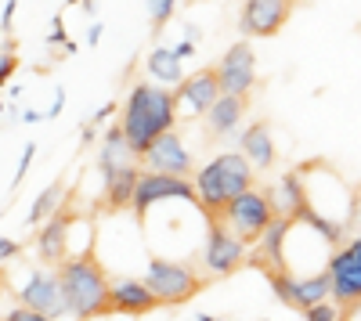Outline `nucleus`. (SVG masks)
Wrapping results in <instances>:
<instances>
[{
    "label": "nucleus",
    "instance_id": "1",
    "mask_svg": "<svg viewBox=\"0 0 361 321\" xmlns=\"http://www.w3.org/2000/svg\"><path fill=\"white\" fill-rule=\"evenodd\" d=\"M177 123V101L173 91H163V87L152 83H134V91L123 105V120H119V130H123L127 152L141 159V152L152 144L163 130H170Z\"/></svg>",
    "mask_w": 361,
    "mask_h": 321
},
{
    "label": "nucleus",
    "instance_id": "2",
    "mask_svg": "<svg viewBox=\"0 0 361 321\" xmlns=\"http://www.w3.org/2000/svg\"><path fill=\"white\" fill-rule=\"evenodd\" d=\"M58 285H62V300L69 317H105L112 314L109 303V275L98 264L94 249H83L80 256H66L58 264Z\"/></svg>",
    "mask_w": 361,
    "mask_h": 321
},
{
    "label": "nucleus",
    "instance_id": "3",
    "mask_svg": "<svg viewBox=\"0 0 361 321\" xmlns=\"http://www.w3.org/2000/svg\"><path fill=\"white\" fill-rule=\"evenodd\" d=\"M253 188V166L243 152H224L214 163H206L195 177V195L202 213H217L228 199Z\"/></svg>",
    "mask_w": 361,
    "mask_h": 321
},
{
    "label": "nucleus",
    "instance_id": "4",
    "mask_svg": "<svg viewBox=\"0 0 361 321\" xmlns=\"http://www.w3.org/2000/svg\"><path fill=\"white\" fill-rule=\"evenodd\" d=\"M206 217L221 220V224L231 231L235 239H243L246 246H253V242L260 239V231L271 224L275 210H271V199H267V191L246 188V191H238L235 199H228L217 213H206Z\"/></svg>",
    "mask_w": 361,
    "mask_h": 321
},
{
    "label": "nucleus",
    "instance_id": "5",
    "mask_svg": "<svg viewBox=\"0 0 361 321\" xmlns=\"http://www.w3.org/2000/svg\"><path fill=\"white\" fill-rule=\"evenodd\" d=\"M145 285L159 296V303H170V307H180V303L195 300L202 289H206V282L188 264H173V260H163V256L148 260Z\"/></svg>",
    "mask_w": 361,
    "mask_h": 321
},
{
    "label": "nucleus",
    "instance_id": "6",
    "mask_svg": "<svg viewBox=\"0 0 361 321\" xmlns=\"http://www.w3.org/2000/svg\"><path fill=\"white\" fill-rule=\"evenodd\" d=\"M163 199H188L192 206H199V195H195V184L185 181L180 173H163V170H145L137 173L134 181V195H130V206L137 213V224L148 220V210Z\"/></svg>",
    "mask_w": 361,
    "mask_h": 321
},
{
    "label": "nucleus",
    "instance_id": "7",
    "mask_svg": "<svg viewBox=\"0 0 361 321\" xmlns=\"http://www.w3.org/2000/svg\"><path fill=\"white\" fill-rule=\"evenodd\" d=\"M329 293L343 307L340 314L357 317V300H361V242L357 239H350L329 260Z\"/></svg>",
    "mask_w": 361,
    "mask_h": 321
},
{
    "label": "nucleus",
    "instance_id": "8",
    "mask_svg": "<svg viewBox=\"0 0 361 321\" xmlns=\"http://www.w3.org/2000/svg\"><path fill=\"white\" fill-rule=\"evenodd\" d=\"M206 220H209V239H206L202 260H206V268L214 275L228 278V275H235L238 268L246 264V242L235 239L221 220H214V217H206Z\"/></svg>",
    "mask_w": 361,
    "mask_h": 321
},
{
    "label": "nucleus",
    "instance_id": "9",
    "mask_svg": "<svg viewBox=\"0 0 361 321\" xmlns=\"http://www.w3.org/2000/svg\"><path fill=\"white\" fill-rule=\"evenodd\" d=\"M217 73V83L224 94H250L253 83H257V58H253V47L246 40L231 44V51L221 58V65L214 69Z\"/></svg>",
    "mask_w": 361,
    "mask_h": 321
},
{
    "label": "nucleus",
    "instance_id": "10",
    "mask_svg": "<svg viewBox=\"0 0 361 321\" xmlns=\"http://www.w3.org/2000/svg\"><path fill=\"white\" fill-rule=\"evenodd\" d=\"M293 15V0H246L238 29L246 37H275Z\"/></svg>",
    "mask_w": 361,
    "mask_h": 321
},
{
    "label": "nucleus",
    "instance_id": "11",
    "mask_svg": "<svg viewBox=\"0 0 361 321\" xmlns=\"http://www.w3.org/2000/svg\"><path fill=\"white\" fill-rule=\"evenodd\" d=\"M18 300H22L25 307L40 310L47 321H54V317H69L66 300H62V285H58V271H37L33 278H29V285L18 293Z\"/></svg>",
    "mask_w": 361,
    "mask_h": 321
},
{
    "label": "nucleus",
    "instance_id": "12",
    "mask_svg": "<svg viewBox=\"0 0 361 321\" xmlns=\"http://www.w3.org/2000/svg\"><path fill=\"white\" fill-rule=\"evenodd\" d=\"M141 163L148 166V170H163V173H185L192 170V156H188V149L180 144V137L173 134V127L170 130H163L148 149L141 152Z\"/></svg>",
    "mask_w": 361,
    "mask_h": 321
},
{
    "label": "nucleus",
    "instance_id": "13",
    "mask_svg": "<svg viewBox=\"0 0 361 321\" xmlns=\"http://www.w3.org/2000/svg\"><path fill=\"white\" fill-rule=\"evenodd\" d=\"M217 94H221L217 73H214V69H199V73H192V76H180V80H177L173 101H177V108H180V105H188L192 115H202L209 105H214Z\"/></svg>",
    "mask_w": 361,
    "mask_h": 321
},
{
    "label": "nucleus",
    "instance_id": "14",
    "mask_svg": "<svg viewBox=\"0 0 361 321\" xmlns=\"http://www.w3.org/2000/svg\"><path fill=\"white\" fill-rule=\"evenodd\" d=\"M109 303H112V314H134L137 317V314L156 310L159 296L137 278H116V282H109Z\"/></svg>",
    "mask_w": 361,
    "mask_h": 321
},
{
    "label": "nucleus",
    "instance_id": "15",
    "mask_svg": "<svg viewBox=\"0 0 361 321\" xmlns=\"http://www.w3.org/2000/svg\"><path fill=\"white\" fill-rule=\"evenodd\" d=\"M73 213L69 210H62V213H51L47 220H44V231H40V260L44 264H62V260L69 256V227H73Z\"/></svg>",
    "mask_w": 361,
    "mask_h": 321
},
{
    "label": "nucleus",
    "instance_id": "16",
    "mask_svg": "<svg viewBox=\"0 0 361 321\" xmlns=\"http://www.w3.org/2000/svg\"><path fill=\"white\" fill-rule=\"evenodd\" d=\"M246 105H250L246 94H224V91H221V94L214 98V105L202 112L206 123H209V137H228V134L238 127V120H243Z\"/></svg>",
    "mask_w": 361,
    "mask_h": 321
},
{
    "label": "nucleus",
    "instance_id": "17",
    "mask_svg": "<svg viewBox=\"0 0 361 321\" xmlns=\"http://www.w3.org/2000/svg\"><path fill=\"white\" fill-rule=\"evenodd\" d=\"M102 173H105V206H109V210L130 206L134 181H137L141 170L130 166V163H109V166H102Z\"/></svg>",
    "mask_w": 361,
    "mask_h": 321
},
{
    "label": "nucleus",
    "instance_id": "18",
    "mask_svg": "<svg viewBox=\"0 0 361 321\" xmlns=\"http://www.w3.org/2000/svg\"><path fill=\"white\" fill-rule=\"evenodd\" d=\"M243 156L250 159V166L257 170H271L275 166V141H271V127L264 120H257L246 134H243Z\"/></svg>",
    "mask_w": 361,
    "mask_h": 321
},
{
    "label": "nucleus",
    "instance_id": "19",
    "mask_svg": "<svg viewBox=\"0 0 361 321\" xmlns=\"http://www.w3.org/2000/svg\"><path fill=\"white\" fill-rule=\"evenodd\" d=\"M267 199H271V210L275 213L296 217L300 210L307 206V191H304V184H300V173H286V177L267 191Z\"/></svg>",
    "mask_w": 361,
    "mask_h": 321
},
{
    "label": "nucleus",
    "instance_id": "20",
    "mask_svg": "<svg viewBox=\"0 0 361 321\" xmlns=\"http://www.w3.org/2000/svg\"><path fill=\"white\" fill-rule=\"evenodd\" d=\"M148 73H152L159 83H173L185 76V69H180V58L173 54V47H156L152 54H148Z\"/></svg>",
    "mask_w": 361,
    "mask_h": 321
},
{
    "label": "nucleus",
    "instance_id": "21",
    "mask_svg": "<svg viewBox=\"0 0 361 321\" xmlns=\"http://www.w3.org/2000/svg\"><path fill=\"white\" fill-rule=\"evenodd\" d=\"M62 195H66V188H62V181H54V184H47L40 195H37V202H33V210H29V227H40L54 210H58V202H62Z\"/></svg>",
    "mask_w": 361,
    "mask_h": 321
},
{
    "label": "nucleus",
    "instance_id": "22",
    "mask_svg": "<svg viewBox=\"0 0 361 321\" xmlns=\"http://www.w3.org/2000/svg\"><path fill=\"white\" fill-rule=\"evenodd\" d=\"M177 11V0H148V18H152V37L163 33V25L173 18Z\"/></svg>",
    "mask_w": 361,
    "mask_h": 321
},
{
    "label": "nucleus",
    "instance_id": "23",
    "mask_svg": "<svg viewBox=\"0 0 361 321\" xmlns=\"http://www.w3.org/2000/svg\"><path fill=\"white\" fill-rule=\"evenodd\" d=\"M18 69V54H15V40L4 44V51H0V87H4L11 80V73Z\"/></svg>",
    "mask_w": 361,
    "mask_h": 321
},
{
    "label": "nucleus",
    "instance_id": "24",
    "mask_svg": "<svg viewBox=\"0 0 361 321\" xmlns=\"http://www.w3.org/2000/svg\"><path fill=\"white\" fill-rule=\"evenodd\" d=\"M304 317H311V321H333V317H343L336 307H329L325 300H318V303H311L307 310H304Z\"/></svg>",
    "mask_w": 361,
    "mask_h": 321
},
{
    "label": "nucleus",
    "instance_id": "25",
    "mask_svg": "<svg viewBox=\"0 0 361 321\" xmlns=\"http://www.w3.org/2000/svg\"><path fill=\"white\" fill-rule=\"evenodd\" d=\"M8 317H11V321H47V317H44L40 310H33V307H25V303H22V307H15V310H11Z\"/></svg>",
    "mask_w": 361,
    "mask_h": 321
},
{
    "label": "nucleus",
    "instance_id": "26",
    "mask_svg": "<svg viewBox=\"0 0 361 321\" xmlns=\"http://www.w3.org/2000/svg\"><path fill=\"white\" fill-rule=\"evenodd\" d=\"M33 152H37V144L29 141V144H25V152H22V163H18V173H15V184L22 181V173L29 170V163H33Z\"/></svg>",
    "mask_w": 361,
    "mask_h": 321
},
{
    "label": "nucleus",
    "instance_id": "27",
    "mask_svg": "<svg viewBox=\"0 0 361 321\" xmlns=\"http://www.w3.org/2000/svg\"><path fill=\"white\" fill-rule=\"evenodd\" d=\"M51 44H66V47L73 51V44H69V37H66V22H62V15L54 18V37H51Z\"/></svg>",
    "mask_w": 361,
    "mask_h": 321
},
{
    "label": "nucleus",
    "instance_id": "28",
    "mask_svg": "<svg viewBox=\"0 0 361 321\" xmlns=\"http://www.w3.org/2000/svg\"><path fill=\"white\" fill-rule=\"evenodd\" d=\"M11 256H18V242L0 239V264H4V260H11Z\"/></svg>",
    "mask_w": 361,
    "mask_h": 321
},
{
    "label": "nucleus",
    "instance_id": "29",
    "mask_svg": "<svg viewBox=\"0 0 361 321\" xmlns=\"http://www.w3.org/2000/svg\"><path fill=\"white\" fill-rule=\"evenodd\" d=\"M15 8H18V0H8V11H4V18H0V25H4V33H11V18H15Z\"/></svg>",
    "mask_w": 361,
    "mask_h": 321
},
{
    "label": "nucleus",
    "instance_id": "30",
    "mask_svg": "<svg viewBox=\"0 0 361 321\" xmlns=\"http://www.w3.org/2000/svg\"><path fill=\"white\" fill-rule=\"evenodd\" d=\"M192 51H195V40H185V44H177V47H173V54L180 58V62H185V58H192Z\"/></svg>",
    "mask_w": 361,
    "mask_h": 321
},
{
    "label": "nucleus",
    "instance_id": "31",
    "mask_svg": "<svg viewBox=\"0 0 361 321\" xmlns=\"http://www.w3.org/2000/svg\"><path fill=\"white\" fill-rule=\"evenodd\" d=\"M98 37H102V25H90V33H87V44L94 47V44H98Z\"/></svg>",
    "mask_w": 361,
    "mask_h": 321
},
{
    "label": "nucleus",
    "instance_id": "32",
    "mask_svg": "<svg viewBox=\"0 0 361 321\" xmlns=\"http://www.w3.org/2000/svg\"><path fill=\"white\" fill-rule=\"evenodd\" d=\"M4 285H8V275H4V268H0V293H4Z\"/></svg>",
    "mask_w": 361,
    "mask_h": 321
},
{
    "label": "nucleus",
    "instance_id": "33",
    "mask_svg": "<svg viewBox=\"0 0 361 321\" xmlns=\"http://www.w3.org/2000/svg\"><path fill=\"white\" fill-rule=\"evenodd\" d=\"M0 112H4V101H0Z\"/></svg>",
    "mask_w": 361,
    "mask_h": 321
},
{
    "label": "nucleus",
    "instance_id": "34",
    "mask_svg": "<svg viewBox=\"0 0 361 321\" xmlns=\"http://www.w3.org/2000/svg\"><path fill=\"white\" fill-rule=\"evenodd\" d=\"M69 4H80V0H69Z\"/></svg>",
    "mask_w": 361,
    "mask_h": 321
}]
</instances>
